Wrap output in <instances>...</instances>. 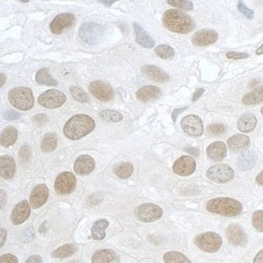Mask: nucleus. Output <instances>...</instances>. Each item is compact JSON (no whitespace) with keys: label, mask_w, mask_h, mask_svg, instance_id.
Returning a JSON list of instances; mask_svg holds the SVG:
<instances>
[{"label":"nucleus","mask_w":263,"mask_h":263,"mask_svg":"<svg viewBox=\"0 0 263 263\" xmlns=\"http://www.w3.org/2000/svg\"><path fill=\"white\" fill-rule=\"evenodd\" d=\"M94 120L86 114H77L66 122L63 132L69 140H77L94 130Z\"/></svg>","instance_id":"1"},{"label":"nucleus","mask_w":263,"mask_h":263,"mask_svg":"<svg viewBox=\"0 0 263 263\" xmlns=\"http://www.w3.org/2000/svg\"><path fill=\"white\" fill-rule=\"evenodd\" d=\"M162 23L168 30L177 34H188L195 28V23L187 14L176 9L166 11Z\"/></svg>","instance_id":"2"},{"label":"nucleus","mask_w":263,"mask_h":263,"mask_svg":"<svg viewBox=\"0 0 263 263\" xmlns=\"http://www.w3.org/2000/svg\"><path fill=\"white\" fill-rule=\"evenodd\" d=\"M208 212L220 216L233 217L242 212V204L239 201L230 198H216L209 201L206 204Z\"/></svg>","instance_id":"3"},{"label":"nucleus","mask_w":263,"mask_h":263,"mask_svg":"<svg viewBox=\"0 0 263 263\" xmlns=\"http://www.w3.org/2000/svg\"><path fill=\"white\" fill-rule=\"evenodd\" d=\"M8 100L13 107L28 111L31 110L34 106V97L31 89L25 87H18L8 93Z\"/></svg>","instance_id":"4"},{"label":"nucleus","mask_w":263,"mask_h":263,"mask_svg":"<svg viewBox=\"0 0 263 263\" xmlns=\"http://www.w3.org/2000/svg\"><path fill=\"white\" fill-rule=\"evenodd\" d=\"M104 30L100 24L89 22L85 23L80 28L79 36L83 41L89 45H96L102 41Z\"/></svg>","instance_id":"5"},{"label":"nucleus","mask_w":263,"mask_h":263,"mask_svg":"<svg viewBox=\"0 0 263 263\" xmlns=\"http://www.w3.org/2000/svg\"><path fill=\"white\" fill-rule=\"evenodd\" d=\"M195 245L202 251L206 253H216L222 246L221 236L216 232H208L198 235L195 238Z\"/></svg>","instance_id":"6"},{"label":"nucleus","mask_w":263,"mask_h":263,"mask_svg":"<svg viewBox=\"0 0 263 263\" xmlns=\"http://www.w3.org/2000/svg\"><path fill=\"white\" fill-rule=\"evenodd\" d=\"M135 216L142 222H153L163 216V211L153 203H144L136 207Z\"/></svg>","instance_id":"7"},{"label":"nucleus","mask_w":263,"mask_h":263,"mask_svg":"<svg viewBox=\"0 0 263 263\" xmlns=\"http://www.w3.org/2000/svg\"><path fill=\"white\" fill-rule=\"evenodd\" d=\"M67 100L65 94L56 89H49L40 95L38 101L41 106L47 109L59 108Z\"/></svg>","instance_id":"8"},{"label":"nucleus","mask_w":263,"mask_h":263,"mask_svg":"<svg viewBox=\"0 0 263 263\" xmlns=\"http://www.w3.org/2000/svg\"><path fill=\"white\" fill-rule=\"evenodd\" d=\"M206 176L216 182H228L233 178L234 171L229 165L220 164L212 166L206 172Z\"/></svg>","instance_id":"9"},{"label":"nucleus","mask_w":263,"mask_h":263,"mask_svg":"<svg viewBox=\"0 0 263 263\" xmlns=\"http://www.w3.org/2000/svg\"><path fill=\"white\" fill-rule=\"evenodd\" d=\"M76 187L75 175L70 172H63L55 180V188L58 194L67 195L71 194Z\"/></svg>","instance_id":"10"},{"label":"nucleus","mask_w":263,"mask_h":263,"mask_svg":"<svg viewBox=\"0 0 263 263\" xmlns=\"http://www.w3.org/2000/svg\"><path fill=\"white\" fill-rule=\"evenodd\" d=\"M89 91L96 99L104 102L110 101L114 97V93L112 88L103 81H97L91 83L89 85Z\"/></svg>","instance_id":"11"},{"label":"nucleus","mask_w":263,"mask_h":263,"mask_svg":"<svg viewBox=\"0 0 263 263\" xmlns=\"http://www.w3.org/2000/svg\"><path fill=\"white\" fill-rule=\"evenodd\" d=\"M181 127L190 136H201L203 133V124L202 120L196 115H188L182 118Z\"/></svg>","instance_id":"12"},{"label":"nucleus","mask_w":263,"mask_h":263,"mask_svg":"<svg viewBox=\"0 0 263 263\" xmlns=\"http://www.w3.org/2000/svg\"><path fill=\"white\" fill-rule=\"evenodd\" d=\"M196 169L195 160L188 155H183L176 161L173 166V171L177 174L187 177L192 174Z\"/></svg>","instance_id":"13"},{"label":"nucleus","mask_w":263,"mask_h":263,"mask_svg":"<svg viewBox=\"0 0 263 263\" xmlns=\"http://www.w3.org/2000/svg\"><path fill=\"white\" fill-rule=\"evenodd\" d=\"M226 236L228 238V242L233 246H244L247 242V236L245 230L236 224H232L228 226L226 229Z\"/></svg>","instance_id":"14"},{"label":"nucleus","mask_w":263,"mask_h":263,"mask_svg":"<svg viewBox=\"0 0 263 263\" xmlns=\"http://www.w3.org/2000/svg\"><path fill=\"white\" fill-rule=\"evenodd\" d=\"M49 197V189L44 184L38 185L30 194V205L34 209L39 208L45 204Z\"/></svg>","instance_id":"15"},{"label":"nucleus","mask_w":263,"mask_h":263,"mask_svg":"<svg viewBox=\"0 0 263 263\" xmlns=\"http://www.w3.org/2000/svg\"><path fill=\"white\" fill-rule=\"evenodd\" d=\"M75 16L73 14H61V15L56 16L52 20L50 25H49V29L54 34L59 35V34H61L63 33L65 28L72 25L73 23L75 22Z\"/></svg>","instance_id":"16"},{"label":"nucleus","mask_w":263,"mask_h":263,"mask_svg":"<svg viewBox=\"0 0 263 263\" xmlns=\"http://www.w3.org/2000/svg\"><path fill=\"white\" fill-rule=\"evenodd\" d=\"M218 38V34L215 30H202L194 34L191 41L196 46H206L215 43Z\"/></svg>","instance_id":"17"},{"label":"nucleus","mask_w":263,"mask_h":263,"mask_svg":"<svg viewBox=\"0 0 263 263\" xmlns=\"http://www.w3.org/2000/svg\"><path fill=\"white\" fill-rule=\"evenodd\" d=\"M30 203L26 200L22 201L16 204L11 215L12 222L16 225L23 224L29 218L31 212Z\"/></svg>","instance_id":"18"},{"label":"nucleus","mask_w":263,"mask_h":263,"mask_svg":"<svg viewBox=\"0 0 263 263\" xmlns=\"http://www.w3.org/2000/svg\"><path fill=\"white\" fill-rule=\"evenodd\" d=\"M95 169V161L89 155H82L77 158L74 165V170L78 175H89Z\"/></svg>","instance_id":"19"},{"label":"nucleus","mask_w":263,"mask_h":263,"mask_svg":"<svg viewBox=\"0 0 263 263\" xmlns=\"http://www.w3.org/2000/svg\"><path fill=\"white\" fill-rule=\"evenodd\" d=\"M257 155L254 151H247L240 155L236 161V167L241 171H248L257 163Z\"/></svg>","instance_id":"20"},{"label":"nucleus","mask_w":263,"mask_h":263,"mask_svg":"<svg viewBox=\"0 0 263 263\" xmlns=\"http://www.w3.org/2000/svg\"><path fill=\"white\" fill-rule=\"evenodd\" d=\"M206 155L209 159L214 161H220L225 158L227 155V147L221 141L212 143L206 148Z\"/></svg>","instance_id":"21"},{"label":"nucleus","mask_w":263,"mask_h":263,"mask_svg":"<svg viewBox=\"0 0 263 263\" xmlns=\"http://www.w3.org/2000/svg\"><path fill=\"white\" fill-rule=\"evenodd\" d=\"M227 144L231 151L233 152H239L248 148L250 144V140L248 136L238 134L230 137L227 141Z\"/></svg>","instance_id":"22"},{"label":"nucleus","mask_w":263,"mask_h":263,"mask_svg":"<svg viewBox=\"0 0 263 263\" xmlns=\"http://www.w3.org/2000/svg\"><path fill=\"white\" fill-rule=\"evenodd\" d=\"M16 173V163L10 155H3L0 158V173L3 178H12Z\"/></svg>","instance_id":"23"},{"label":"nucleus","mask_w":263,"mask_h":263,"mask_svg":"<svg viewBox=\"0 0 263 263\" xmlns=\"http://www.w3.org/2000/svg\"><path fill=\"white\" fill-rule=\"evenodd\" d=\"M133 27L134 30L136 32V41L139 45L145 48H153L155 46V40L147 34L144 28L142 27L139 23L135 22Z\"/></svg>","instance_id":"24"},{"label":"nucleus","mask_w":263,"mask_h":263,"mask_svg":"<svg viewBox=\"0 0 263 263\" xmlns=\"http://www.w3.org/2000/svg\"><path fill=\"white\" fill-rule=\"evenodd\" d=\"M142 72L156 83H166L169 81L167 73L155 66L145 65L142 67Z\"/></svg>","instance_id":"25"},{"label":"nucleus","mask_w":263,"mask_h":263,"mask_svg":"<svg viewBox=\"0 0 263 263\" xmlns=\"http://www.w3.org/2000/svg\"><path fill=\"white\" fill-rule=\"evenodd\" d=\"M161 93V89L158 87L148 85L142 87L141 89H139L136 92V96L138 100L146 102L158 98Z\"/></svg>","instance_id":"26"},{"label":"nucleus","mask_w":263,"mask_h":263,"mask_svg":"<svg viewBox=\"0 0 263 263\" xmlns=\"http://www.w3.org/2000/svg\"><path fill=\"white\" fill-rule=\"evenodd\" d=\"M257 122V118L253 114H245L238 119V128L244 133H249L255 129Z\"/></svg>","instance_id":"27"},{"label":"nucleus","mask_w":263,"mask_h":263,"mask_svg":"<svg viewBox=\"0 0 263 263\" xmlns=\"http://www.w3.org/2000/svg\"><path fill=\"white\" fill-rule=\"evenodd\" d=\"M17 138L18 132L16 127L13 126H7L1 134V146L4 147H10L16 143Z\"/></svg>","instance_id":"28"},{"label":"nucleus","mask_w":263,"mask_h":263,"mask_svg":"<svg viewBox=\"0 0 263 263\" xmlns=\"http://www.w3.org/2000/svg\"><path fill=\"white\" fill-rule=\"evenodd\" d=\"M116 258V253L112 250H98L92 257V263H110Z\"/></svg>","instance_id":"29"},{"label":"nucleus","mask_w":263,"mask_h":263,"mask_svg":"<svg viewBox=\"0 0 263 263\" xmlns=\"http://www.w3.org/2000/svg\"><path fill=\"white\" fill-rule=\"evenodd\" d=\"M36 81L39 85L57 86L58 82L50 75L49 69L41 68L36 74Z\"/></svg>","instance_id":"30"},{"label":"nucleus","mask_w":263,"mask_h":263,"mask_svg":"<svg viewBox=\"0 0 263 263\" xmlns=\"http://www.w3.org/2000/svg\"><path fill=\"white\" fill-rule=\"evenodd\" d=\"M263 101V85L248 93L242 98V102L247 106L258 104Z\"/></svg>","instance_id":"31"},{"label":"nucleus","mask_w":263,"mask_h":263,"mask_svg":"<svg viewBox=\"0 0 263 263\" xmlns=\"http://www.w3.org/2000/svg\"><path fill=\"white\" fill-rule=\"evenodd\" d=\"M109 226L106 220H97L92 228V238L95 241H100L106 238V228Z\"/></svg>","instance_id":"32"},{"label":"nucleus","mask_w":263,"mask_h":263,"mask_svg":"<svg viewBox=\"0 0 263 263\" xmlns=\"http://www.w3.org/2000/svg\"><path fill=\"white\" fill-rule=\"evenodd\" d=\"M133 171L134 166L130 162H122V163L118 164L114 169V173L121 179L130 177Z\"/></svg>","instance_id":"33"},{"label":"nucleus","mask_w":263,"mask_h":263,"mask_svg":"<svg viewBox=\"0 0 263 263\" xmlns=\"http://www.w3.org/2000/svg\"><path fill=\"white\" fill-rule=\"evenodd\" d=\"M76 251V246L73 244H66L61 247L58 248L57 250L52 252V257L55 258H64L73 255Z\"/></svg>","instance_id":"34"},{"label":"nucleus","mask_w":263,"mask_h":263,"mask_svg":"<svg viewBox=\"0 0 263 263\" xmlns=\"http://www.w3.org/2000/svg\"><path fill=\"white\" fill-rule=\"evenodd\" d=\"M165 263H192L187 256L177 251H170L164 255Z\"/></svg>","instance_id":"35"},{"label":"nucleus","mask_w":263,"mask_h":263,"mask_svg":"<svg viewBox=\"0 0 263 263\" xmlns=\"http://www.w3.org/2000/svg\"><path fill=\"white\" fill-rule=\"evenodd\" d=\"M57 147V138L55 135H47L41 141V148L43 152H51Z\"/></svg>","instance_id":"36"},{"label":"nucleus","mask_w":263,"mask_h":263,"mask_svg":"<svg viewBox=\"0 0 263 263\" xmlns=\"http://www.w3.org/2000/svg\"><path fill=\"white\" fill-rule=\"evenodd\" d=\"M100 118L106 122H119L122 121V114L114 110H103L100 113Z\"/></svg>","instance_id":"37"},{"label":"nucleus","mask_w":263,"mask_h":263,"mask_svg":"<svg viewBox=\"0 0 263 263\" xmlns=\"http://www.w3.org/2000/svg\"><path fill=\"white\" fill-rule=\"evenodd\" d=\"M156 55L161 59H169L174 57V49L167 45H160L156 46L155 49Z\"/></svg>","instance_id":"38"},{"label":"nucleus","mask_w":263,"mask_h":263,"mask_svg":"<svg viewBox=\"0 0 263 263\" xmlns=\"http://www.w3.org/2000/svg\"><path fill=\"white\" fill-rule=\"evenodd\" d=\"M71 96L73 98L75 99L77 101L82 103L89 102V97L87 94L86 92L81 89L79 87L72 86L70 89Z\"/></svg>","instance_id":"39"},{"label":"nucleus","mask_w":263,"mask_h":263,"mask_svg":"<svg viewBox=\"0 0 263 263\" xmlns=\"http://www.w3.org/2000/svg\"><path fill=\"white\" fill-rule=\"evenodd\" d=\"M252 224L257 232H263V210L253 212L252 216Z\"/></svg>","instance_id":"40"},{"label":"nucleus","mask_w":263,"mask_h":263,"mask_svg":"<svg viewBox=\"0 0 263 263\" xmlns=\"http://www.w3.org/2000/svg\"><path fill=\"white\" fill-rule=\"evenodd\" d=\"M167 3L169 5L179 8V9H182V10L191 11L194 8L192 2L188 1V0H182V1H178V0H177V1H171V0H168Z\"/></svg>","instance_id":"41"},{"label":"nucleus","mask_w":263,"mask_h":263,"mask_svg":"<svg viewBox=\"0 0 263 263\" xmlns=\"http://www.w3.org/2000/svg\"><path fill=\"white\" fill-rule=\"evenodd\" d=\"M31 156V150L28 145L22 146L19 152V159L21 163H26L30 161Z\"/></svg>","instance_id":"42"},{"label":"nucleus","mask_w":263,"mask_h":263,"mask_svg":"<svg viewBox=\"0 0 263 263\" xmlns=\"http://www.w3.org/2000/svg\"><path fill=\"white\" fill-rule=\"evenodd\" d=\"M225 130V126L221 123L212 124L208 126V132L212 136H219L224 133Z\"/></svg>","instance_id":"43"},{"label":"nucleus","mask_w":263,"mask_h":263,"mask_svg":"<svg viewBox=\"0 0 263 263\" xmlns=\"http://www.w3.org/2000/svg\"><path fill=\"white\" fill-rule=\"evenodd\" d=\"M20 118V113L16 112L15 110H6L3 114V118L5 120H9V121H13V120H17Z\"/></svg>","instance_id":"44"},{"label":"nucleus","mask_w":263,"mask_h":263,"mask_svg":"<svg viewBox=\"0 0 263 263\" xmlns=\"http://www.w3.org/2000/svg\"><path fill=\"white\" fill-rule=\"evenodd\" d=\"M34 238H35V232H34V228H32V227L27 228V229L24 231L23 235H22L23 242H25V243L33 242Z\"/></svg>","instance_id":"45"},{"label":"nucleus","mask_w":263,"mask_h":263,"mask_svg":"<svg viewBox=\"0 0 263 263\" xmlns=\"http://www.w3.org/2000/svg\"><path fill=\"white\" fill-rule=\"evenodd\" d=\"M238 9L247 19H252L253 17V11L250 9V8H248L246 6V4H244L243 2H239V4H238Z\"/></svg>","instance_id":"46"},{"label":"nucleus","mask_w":263,"mask_h":263,"mask_svg":"<svg viewBox=\"0 0 263 263\" xmlns=\"http://www.w3.org/2000/svg\"><path fill=\"white\" fill-rule=\"evenodd\" d=\"M0 263H18L17 257L11 253L4 254L0 257Z\"/></svg>","instance_id":"47"},{"label":"nucleus","mask_w":263,"mask_h":263,"mask_svg":"<svg viewBox=\"0 0 263 263\" xmlns=\"http://www.w3.org/2000/svg\"><path fill=\"white\" fill-rule=\"evenodd\" d=\"M226 56L228 59H247L250 55L246 53H238V52H228L226 54Z\"/></svg>","instance_id":"48"},{"label":"nucleus","mask_w":263,"mask_h":263,"mask_svg":"<svg viewBox=\"0 0 263 263\" xmlns=\"http://www.w3.org/2000/svg\"><path fill=\"white\" fill-rule=\"evenodd\" d=\"M33 121L37 126H41L47 121V117L45 116V114H38L34 117Z\"/></svg>","instance_id":"49"},{"label":"nucleus","mask_w":263,"mask_h":263,"mask_svg":"<svg viewBox=\"0 0 263 263\" xmlns=\"http://www.w3.org/2000/svg\"><path fill=\"white\" fill-rule=\"evenodd\" d=\"M187 109H188V107H183V108L176 109V110H174L173 114H172V118H173V121L174 123L176 122V121H177V118L179 114L184 112L185 110H187Z\"/></svg>","instance_id":"50"},{"label":"nucleus","mask_w":263,"mask_h":263,"mask_svg":"<svg viewBox=\"0 0 263 263\" xmlns=\"http://www.w3.org/2000/svg\"><path fill=\"white\" fill-rule=\"evenodd\" d=\"M25 263H42V258L39 255H32L28 258Z\"/></svg>","instance_id":"51"},{"label":"nucleus","mask_w":263,"mask_h":263,"mask_svg":"<svg viewBox=\"0 0 263 263\" xmlns=\"http://www.w3.org/2000/svg\"><path fill=\"white\" fill-rule=\"evenodd\" d=\"M203 92H204V89H199L196 91V92L194 93L193 95V101H196L202 94H203Z\"/></svg>","instance_id":"52"},{"label":"nucleus","mask_w":263,"mask_h":263,"mask_svg":"<svg viewBox=\"0 0 263 263\" xmlns=\"http://www.w3.org/2000/svg\"><path fill=\"white\" fill-rule=\"evenodd\" d=\"M253 263H263V250L258 252V253L254 257Z\"/></svg>","instance_id":"53"},{"label":"nucleus","mask_w":263,"mask_h":263,"mask_svg":"<svg viewBox=\"0 0 263 263\" xmlns=\"http://www.w3.org/2000/svg\"><path fill=\"white\" fill-rule=\"evenodd\" d=\"M0 234H1V247H3L4 243H5V241H6L7 238V230L5 228H1V231H0Z\"/></svg>","instance_id":"54"},{"label":"nucleus","mask_w":263,"mask_h":263,"mask_svg":"<svg viewBox=\"0 0 263 263\" xmlns=\"http://www.w3.org/2000/svg\"><path fill=\"white\" fill-rule=\"evenodd\" d=\"M256 181H257L258 184L261 185L263 187V169L262 171L257 175V177H256Z\"/></svg>","instance_id":"55"},{"label":"nucleus","mask_w":263,"mask_h":263,"mask_svg":"<svg viewBox=\"0 0 263 263\" xmlns=\"http://www.w3.org/2000/svg\"><path fill=\"white\" fill-rule=\"evenodd\" d=\"M98 2L100 3V4H104L106 6H110V5L114 4L115 1H104V0H102V1H98Z\"/></svg>","instance_id":"56"},{"label":"nucleus","mask_w":263,"mask_h":263,"mask_svg":"<svg viewBox=\"0 0 263 263\" xmlns=\"http://www.w3.org/2000/svg\"><path fill=\"white\" fill-rule=\"evenodd\" d=\"M187 151H188L190 153L193 154V155H198V152H195V151H198L196 148H189V149H187Z\"/></svg>","instance_id":"57"},{"label":"nucleus","mask_w":263,"mask_h":263,"mask_svg":"<svg viewBox=\"0 0 263 263\" xmlns=\"http://www.w3.org/2000/svg\"><path fill=\"white\" fill-rule=\"evenodd\" d=\"M256 55H263V44L260 46L258 49H257V51H256Z\"/></svg>","instance_id":"58"},{"label":"nucleus","mask_w":263,"mask_h":263,"mask_svg":"<svg viewBox=\"0 0 263 263\" xmlns=\"http://www.w3.org/2000/svg\"><path fill=\"white\" fill-rule=\"evenodd\" d=\"M4 74L1 73V87L5 84V81H6V79H5V76H4Z\"/></svg>","instance_id":"59"},{"label":"nucleus","mask_w":263,"mask_h":263,"mask_svg":"<svg viewBox=\"0 0 263 263\" xmlns=\"http://www.w3.org/2000/svg\"><path fill=\"white\" fill-rule=\"evenodd\" d=\"M70 263H81V262H80V261H71V262H70Z\"/></svg>","instance_id":"60"},{"label":"nucleus","mask_w":263,"mask_h":263,"mask_svg":"<svg viewBox=\"0 0 263 263\" xmlns=\"http://www.w3.org/2000/svg\"><path fill=\"white\" fill-rule=\"evenodd\" d=\"M261 114H262V115H263V107H262V108H261Z\"/></svg>","instance_id":"61"},{"label":"nucleus","mask_w":263,"mask_h":263,"mask_svg":"<svg viewBox=\"0 0 263 263\" xmlns=\"http://www.w3.org/2000/svg\"><path fill=\"white\" fill-rule=\"evenodd\" d=\"M22 3H28L29 1H21Z\"/></svg>","instance_id":"62"}]
</instances>
